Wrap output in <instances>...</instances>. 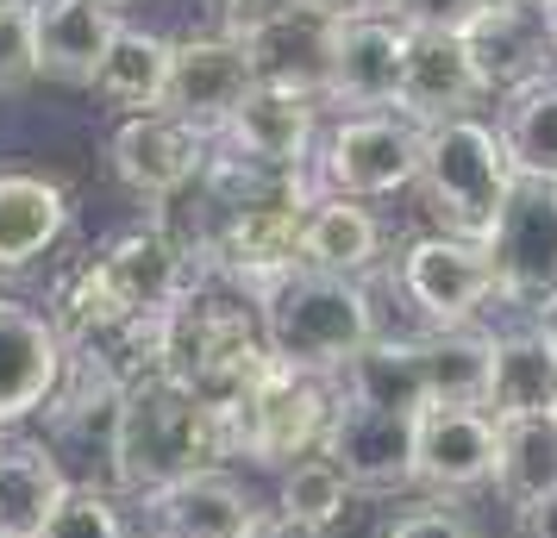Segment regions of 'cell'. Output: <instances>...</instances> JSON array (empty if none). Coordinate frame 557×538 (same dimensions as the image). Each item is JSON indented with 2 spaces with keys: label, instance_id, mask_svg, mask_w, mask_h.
<instances>
[{
  "label": "cell",
  "instance_id": "obj_1",
  "mask_svg": "<svg viewBox=\"0 0 557 538\" xmlns=\"http://www.w3.org/2000/svg\"><path fill=\"white\" fill-rule=\"evenodd\" d=\"M232 463V420L207 408L195 388L170 370H145L126 383L120 413V445H113V495L145 501L157 488L182 483L195 470H226Z\"/></svg>",
  "mask_w": 557,
  "mask_h": 538
},
{
  "label": "cell",
  "instance_id": "obj_2",
  "mask_svg": "<svg viewBox=\"0 0 557 538\" xmlns=\"http://www.w3.org/2000/svg\"><path fill=\"white\" fill-rule=\"evenodd\" d=\"M263 345L270 358L307 376H338L345 363L382 333L376 301L357 276H326V270H295L257 295Z\"/></svg>",
  "mask_w": 557,
  "mask_h": 538
},
{
  "label": "cell",
  "instance_id": "obj_3",
  "mask_svg": "<svg viewBox=\"0 0 557 538\" xmlns=\"http://www.w3.org/2000/svg\"><path fill=\"white\" fill-rule=\"evenodd\" d=\"M513 157L495 120H445L426 126V151H420V201H426L432 232H451V238H476L488 245V232L502 226V207L513 195Z\"/></svg>",
  "mask_w": 557,
  "mask_h": 538
},
{
  "label": "cell",
  "instance_id": "obj_4",
  "mask_svg": "<svg viewBox=\"0 0 557 538\" xmlns=\"http://www.w3.org/2000/svg\"><path fill=\"white\" fill-rule=\"evenodd\" d=\"M338 413V376H307L288 363H270V376L232 413V463L288 470L326 445V426Z\"/></svg>",
  "mask_w": 557,
  "mask_h": 538
},
{
  "label": "cell",
  "instance_id": "obj_5",
  "mask_svg": "<svg viewBox=\"0 0 557 538\" xmlns=\"http://www.w3.org/2000/svg\"><path fill=\"white\" fill-rule=\"evenodd\" d=\"M420 151H426V132L401 113H338L320 138L313 176L326 195H345V201H395L420 182Z\"/></svg>",
  "mask_w": 557,
  "mask_h": 538
},
{
  "label": "cell",
  "instance_id": "obj_6",
  "mask_svg": "<svg viewBox=\"0 0 557 538\" xmlns=\"http://www.w3.org/2000/svg\"><path fill=\"white\" fill-rule=\"evenodd\" d=\"M120 413H126V376L113 363L88 358V351H70V376H63L51 408L38 413V438L57 451L70 483H107L113 476Z\"/></svg>",
  "mask_w": 557,
  "mask_h": 538
},
{
  "label": "cell",
  "instance_id": "obj_7",
  "mask_svg": "<svg viewBox=\"0 0 557 538\" xmlns=\"http://www.w3.org/2000/svg\"><path fill=\"white\" fill-rule=\"evenodd\" d=\"M395 283H401L407 308L426 320V333L476 326L482 313L502 301L488 245L451 238V232H420V238H407L401 263H395Z\"/></svg>",
  "mask_w": 557,
  "mask_h": 538
},
{
  "label": "cell",
  "instance_id": "obj_8",
  "mask_svg": "<svg viewBox=\"0 0 557 538\" xmlns=\"http://www.w3.org/2000/svg\"><path fill=\"white\" fill-rule=\"evenodd\" d=\"M495 283L507 308L552 313L557 308V182L520 176L502 207V226L488 232Z\"/></svg>",
  "mask_w": 557,
  "mask_h": 538
},
{
  "label": "cell",
  "instance_id": "obj_9",
  "mask_svg": "<svg viewBox=\"0 0 557 538\" xmlns=\"http://www.w3.org/2000/svg\"><path fill=\"white\" fill-rule=\"evenodd\" d=\"M107 163L126 195L138 201H182L195 195L213 163V138L176 113H132L107 138Z\"/></svg>",
  "mask_w": 557,
  "mask_h": 538
},
{
  "label": "cell",
  "instance_id": "obj_10",
  "mask_svg": "<svg viewBox=\"0 0 557 538\" xmlns=\"http://www.w3.org/2000/svg\"><path fill=\"white\" fill-rule=\"evenodd\" d=\"M70 376V345L51 308L0 295V433H26Z\"/></svg>",
  "mask_w": 557,
  "mask_h": 538
},
{
  "label": "cell",
  "instance_id": "obj_11",
  "mask_svg": "<svg viewBox=\"0 0 557 538\" xmlns=\"http://www.w3.org/2000/svg\"><path fill=\"white\" fill-rule=\"evenodd\" d=\"M313 201L245 207V213H207V270L238 283L245 295H263L270 283L301 270V226Z\"/></svg>",
  "mask_w": 557,
  "mask_h": 538
},
{
  "label": "cell",
  "instance_id": "obj_12",
  "mask_svg": "<svg viewBox=\"0 0 557 538\" xmlns=\"http://www.w3.org/2000/svg\"><path fill=\"white\" fill-rule=\"evenodd\" d=\"M502 420L488 408H426L413 420V488L432 501H457L470 488H495Z\"/></svg>",
  "mask_w": 557,
  "mask_h": 538
},
{
  "label": "cell",
  "instance_id": "obj_13",
  "mask_svg": "<svg viewBox=\"0 0 557 538\" xmlns=\"http://www.w3.org/2000/svg\"><path fill=\"white\" fill-rule=\"evenodd\" d=\"M101 270L113 276V288L126 295V308L138 320H163L188 301V288L207 276V257L195 251V238L176 226H138L120 232L113 245L101 251Z\"/></svg>",
  "mask_w": 557,
  "mask_h": 538
},
{
  "label": "cell",
  "instance_id": "obj_14",
  "mask_svg": "<svg viewBox=\"0 0 557 538\" xmlns=\"http://www.w3.org/2000/svg\"><path fill=\"white\" fill-rule=\"evenodd\" d=\"M251 88H257V70H251V57H245V45L226 38V32H195V38H176L163 113H176L188 126H201L207 138H220Z\"/></svg>",
  "mask_w": 557,
  "mask_h": 538
},
{
  "label": "cell",
  "instance_id": "obj_15",
  "mask_svg": "<svg viewBox=\"0 0 557 538\" xmlns=\"http://www.w3.org/2000/svg\"><path fill=\"white\" fill-rule=\"evenodd\" d=\"M488 95L476 57L457 32H407V63H401V95L395 113L413 126H445V120H470Z\"/></svg>",
  "mask_w": 557,
  "mask_h": 538
},
{
  "label": "cell",
  "instance_id": "obj_16",
  "mask_svg": "<svg viewBox=\"0 0 557 538\" xmlns=\"http://www.w3.org/2000/svg\"><path fill=\"white\" fill-rule=\"evenodd\" d=\"M407 63V26L401 20H338L332 26V63H326V107L338 113H395Z\"/></svg>",
  "mask_w": 557,
  "mask_h": 538
},
{
  "label": "cell",
  "instance_id": "obj_17",
  "mask_svg": "<svg viewBox=\"0 0 557 538\" xmlns=\"http://www.w3.org/2000/svg\"><path fill=\"white\" fill-rule=\"evenodd\" d=\"M320 113H326V101H313L301 88H270V82H257L213 145L251 157V163H270V170H313L320 138H326V132H320Z\"/></svg>",
  "mask_w": 557,
  "mask_h": 538
},
{
  "label": "cell",
  "instance_id": "obj_18",
  "mask_svg": "<svg viewBox=\"0 0 557 538\" xmlns=\"http://www.w3.org/2000/svg\"><path fill=\"white\" fill-rule=\"evenodd\" d=\"M320 451L345 470L357 495H407L413 488V420L407 413H382L338 395V413H332Z\"/></svg>",
  "mask_w": 557,
  "mask_h": 538
},
{
  "label": "cell",
  "instance_id": "obj_19",
  "mask_svg": "<svg viewBox=\"0 0 557 538\" xmlns=\"http://www.w3.org/2000/svg\"><path fill=\"white\" fill-rule=\"evenodd\" d=\"M138 508H145V538H251V526L263 520L257 495L232 470H195L145 495Z\"/></svg>",
  "mask_w": 557,
  "mask_h": 538
},
{
  "label": "cell",
  "instance_id": "obj_20",
  "mask_svg": "<svg viewBox=\"0 0 557 538\" xmlns=\"http://www.w3.org/2000/svg\"><path fill=\"white\" fill-rule=\"evenodd\" d=\"M126 13L113 0H32V45H38V76L95 88L107 45L120 38Z\"/></svg>",
  "mask_w": 557,
  "mask_h": 538
},
{
  "label": "cell",
  "instance_id": "obj_21",
  "mask_svg": "<svg viewBox=\"0 0 557 538\" xmlns=\"http://www.w3.org/2000/svg\"><path fill=\"white\" fill-rule=\"evenodd\" d=\"M463 45H470V57H476V70L495 101L557 76V45H552V32H545L539 7H488L476 26L463 32Z\"/></svg>",
  "mask_w": 557,
  "mask_h": 538
},
{
  "label": "cell",
  "instance_id": "obj_22",
  "mask_svg": "<svg viewBox=\"0 0 557 538\" xmlns=\"http://www.w3.org/2000/svg\"><path fill=\"white\" fill-rule=\"evenodd\" d=\"M70 488V470L38 433H0V538H45Z\"/></svg>",
  "mask_w": 557,
  "mask_h": 538
},
{
  "label": "cell",
  "instance_id": "obj_23",
  "mask_svg": "<svg viewBox=\"0 0 557 538\" xmlns=\"http://www.w3.org/2000/svg\"><path fill=\"white\" fill-rule=\"evenodd\" d=\"M70 195L45 170H0V276H20L63 245Z\"/></svg>",
  "mask_w": 557,
  "mask_h": 538
},
{
  "label": "cell",
  "instance_id": "obj_24",
  "mask_svg": "<svg viewBox=\"0 0 557 538\" xmlns=\"http://www.w3.org/2000/svg\"><path fill=\"white\" fill-rule=\"evenodd\" d=\"M338 395H345V401H363V408H382V413H407V420H420V413L432 408L426 338L376 333L351 363H345V370H338Z\"/></svg>",
  "mask_w": 557,
  "mask_h": 538
},
{
  "label": "cell",
  "instance_id": "obj_25",
  "mask_svg": "<svg viewBox=\"0 0 557 538\" xmlns=\"http://www.w3.org/2000/svg\"><path fill=\"white\" fill-rule=\"evenodd\" d=\"M332 13L320 7H307L295 20H276V26L251 32V38H238L245 57H251L257 82H270V88H301L313 101H326V63H332Z\"/></svg>",
  "mask_w": 557,
  "mask_h": 538
},
{
  "label": "cell",
  "instance_id": "obj_26",
  "mask_svg": "<svg viewBox=\"0 0 557 538\" xmlns=\"http://www.w3.org/2000/svg\"><path fill=\"white\" fill-rule=\"evenodd\" d=\"M382 263V220L363 201L345 195H313L301 226V270H326V276H370Z\"/></svg>",
  "mask_w": 557,
  "mask_h": 538
},
{
  "label": "cell",
  "instance_id": "obj_27",
  "mask_svg": "<svg viewBox=\"0 0 557 538\" xmlns=\"http://www.w3.org/2000/svg\"><path fill=\"white\" fill-rule=\"evenodd\" d=\"M170 63H176V38H163L151 26H120V38L107 45L101 70H95V95H101L120 120L132 113H163L170 95Z\"/></svg>",
  "mask_w": 557,
  "mask_h": 538
},
{
  "label": "cell",
  "instance_id": "obj_28",
  "mask_svg": "<svg viewBox=\"0 0 557 538\" xmlns=\"http://www.w3.org/2000/svg\"><path fill=\"white\" fill-rule=\"evenodd\" d=\"M488 413L495 420H527L557 413V351L539 326L495 333V376H488Z\"/></svg>",
  "mask_w": 557,
  "mask_h": 538
},
{
  "label": "cell",
  "instance_id": "obj_29",
  "mask_svg": "<svg viewBox=\"0 0 557 538\" xmlns=\"http://www.w3.org/2000/svg\"><path fill=\"white\" fill-rule=\"evenodd\" d=\"M495 495L513 520L557 495V413H527L502 420V458H495Z\"/></svg>",
  "mask_w": 557,
  "mask_h": 538
},
{
  "label": "cell",
  "instance_id": "obj_30",
  "mask_svg": "<svg viewBox=\"0 0 557 538\" xmlns=\"http://www.w3.org/2000/svg\"><path fill=\"white\" fill-rule=\"evenodd\" d=\"M426 338V383L432 408H488V376H495V333L488 326H457Z\"/></svg>",
  "mask_w": 557,
  "mask_h": 538
},
{
  "label": "cell",
  "instance_id": "obj_31",
  "mask_svg": "<svg viewBox=\"0 0 557 538\" xmlns=\"http://www.w3.org/2000/svg\"><path fill=\"white\" fill-rule=\"evenodd\" d=\"M502 107V138H507V157L520 176H539V182H557V76L532 82L520 95H507Z\"/></svg>",
  "mask_w": 557,
  "mask_h": 538
},
{
  "label": "cell",
  "instance_id": "obj_32",
  "mask_svg": "<svg viewBox=\"0 0 557 538\" xmlns=\"http://www.w3.org/2000/svg\"><path fill=\"white\" fill-rule=\"evenodd\" d=\"M351 495L357 488L345 483V470H338L326 451L288 463V470L276 476V508L295 513V520H307V526H320V533H332V526L351 513Z\"/></svg>",
  "mask_w": 557,
  "mask_h": 538
},
{
  "label": "cell",
  "instance_id": "obj_33",
  "mask_svg": "<svg viewBox=\"0 0 557 538\" xmlns=\"http://www.w3.org/2000/svg\"><path fill=\"white\" fill-rule=\"evenodd\" d=\"M45 538H132V526L107 483H76L70 501L57 508V520L45 526Z\"/></svg>",
  "mask_w": 557,
  "mask_h": 538
},
{
  "label": "cell",
  "instance_id": "obj_34",
  "mask_svg": "<svg viewBox=\"0 0 557 538\" xmlns=\"http://www.w3.org/2000/svg\"><path fill=\"white\" fill-rule=\"evenodd\" d=\"M38 82V45H32V0L0 7V95Z\"/></svg>",
  "mask_w": 557,
  "mask_h": 538
},
{
  "label": "cell",
  "instance_id": "obj_35",
  "mask_svg": "<svg viewBox=\"0 0 557 538\" xmlns=\"http://www.w3.org/2000/svg\"><path fill=\"white\" fill-rule=\"evenodd\" d=\"M376 538H482V533L457 501H413V508L388 513Z\"/></svg>",
  "mask_w": 557,
  "mask_h": 538
},
{
  "label": "cell",
  "instance_id": "obj_36",
  "mask_svg": "<svg viewBox=\"0 0 557 538\" xmlns=\"http://www.w3.org/2000/svg\"><path fill=\"white\" fill-rule=\"evenodd\" d=\"M488 13V0H395V20L407 32H463Z\"/></svg>",
  "mask_w": 557,
  "mask_h": 538
},
{
  "label": "cell",
  "instance_id": "obj_37",
  "mask_svg": "<svg viewBox=\"0 0 557 538\" xmlns=\"http://www.w3.org/2000/svg\"><path fill=\"white\" fill-rule=\"evenodd\" d=\"M307 7H313V0H213V20H220L226 38H251V32L276 26V20L307 13Z\"/></svg>",
  "mask_w": 557,
  "mask_h": 538
},
{
  "label": "cell",
  "instance_id": "obj_38",
  "mask_svg": "<svg viewBox=\"0 0 557 538\" xmlns=\"http://www.w3.org/2000/svg\"><path fill=\"white\" fill-rule=\"evenodd\" d=\"M251 538H332V533H320V526H307V520H295V513L270 508V513L251 526Z\"/></svg>",
  "mask_w": 557,
  "mask_h": 538
},
{
  "label": "cell",
  "instance_id": "obj_39",
  "mask_svg": "<svg viewBox=\"0 0 557 538\" xmlns=\"http://www.w3.org/2000/svg\"><path fill=\"white\" fill-rule=\"evenodd\" d=\"M313 7L332 13V20H376V13L395 20V0H313Z\"/></svg>",
  "mask_w": 557,
  "mask_h": 538
},
{
  "label": "cell",
  "instance_id": "obj_40",
  "mask_svg": "<svg viewBox=\"0 0 557 538\" xmlns=\"http://www.w3.org/2000/svg\"><path fill=\"white\" fill-rule=\"evenodd\" d=\"M520 538H557V495L520 513Z\"/></svg>",
  "mask_w": 557,
  "mask_h": 538
},
{
  "label": "cell",
  "instance_id": "obj_41",
  "mask_svg": "<svg viewBox=\"0 0 557 538\" xmlns=\"http://www.w3.org/2000/svg\"><path fill=\"white\" fill-rule=\"evenodd\" d=\"M539 13H545V32H552V45H557V0H539Z\"/></svg>",
  "mask_w": 557,
  "mask_h": 538
},
{
  "label": "cell",
  "instance_id": "obj_42",
  "mask_svg": "<svg viewBox=\"0 0 557 538\" xmlns=\"http://www.w3.org/2000/svg\"><path fill=\"white\" fill-rule=\"evenodd\" d=\"M539 333L552 338V351H557V308H552V313H539Z\"/></svg>",
  "mask_w": 557,
  "mask_h": 538
},
{
  "label": "cell",
  "instance_id": "obj_43",
  "mask_svg": "<svg viewBox=\"0 0 557 538\" xmlns=\"http://www.w3.org/2000/svg\"><path fill=\"white\" fill-rule=\"evenodd\" d=\"M113 7H120V13H126V7H132V0H113Z\"/></svg>",
  "mask_w": 557,
  "mask_h": 538
},
{
  "label": "cell",
  "instance_id": "obj_44",
  "mask_svg": "<svg viewBox=\"0 0 557 538\" xmlns=\"http://www.w3.org/2000/svg\"><path fill=\"white\" fill-rule=\"evenodd\" d=\"M0 7H7V0H0Z\"/></svg>",
  "mask_w": 557,
  "mask_h": 538
}]
</instances>
